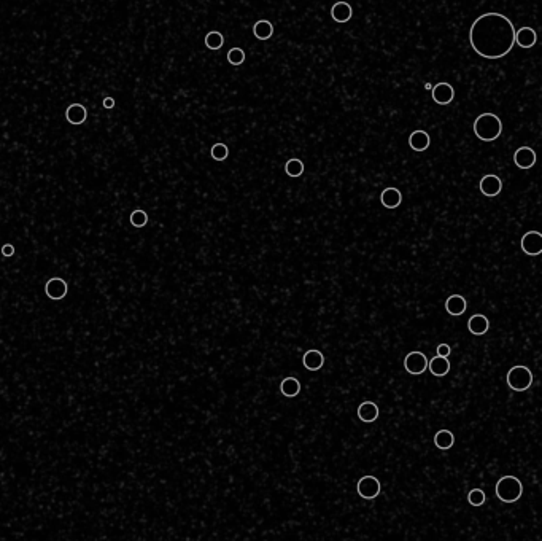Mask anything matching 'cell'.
I'll list each match as a JSON object with an SVG mask.
<instances>
[{
	"label": "cell",
	"mask_w": 542,
	"mask_h": 541,
	"mask_svg": "<svg viewBox=\"0 0 542 541\" xmlns=\"http://www.w3.org/2000/svg\"><path fill=\"white\" fill-rule=\"evenodd\" d=\"M469 41L474 51L482 58L501 59L515 45V27L501 13H483L470 26Z\"/></svg>",
	"instance_id": "cell-1"
},
{
	"label": "cell",
	"mask_w": 542,
	"mask_h": 541,
	"mask_svg": "<svg viewBox=\"0 0 542 541\" xmlns=\"http://www.w3.org/2000/svg\"><path fill=\"white\" fill-rule=\"evenodd\" d=\"M474 134L482 142H495L503 132V121L495 113H482L474 121Z\"/></svg>",
	"instance_id": "cell-2"
},
{
	"label": "cell",
	"mask_w": 542,
	"mask_h": 541,
	"mask_svg": "<svg viewBox=\"0 0 542 541\" xmlns=\"http://www.w3.org/2000/svg\"><path fill=\"white\" fill-rule=\"evenodd\" d=\"M523 494V484L515 476H503L496 482V497L504 503L517 502Z\"/></svg>",
	"instance_id": "cell-3"
},
{
	"label": "cell",
	"mask_w": 542,
	"mask_h": 541,
	"mask_svg": "<svg viewBox=\"0 0 542 541\" xmlns=\"http://www.w3.org/2000/svg\"><path fill=\"white\" fill-rule=\"evenodd\" d=\"M506 381H507V386L512 390L525 391V390L530 388L531 384H533V373L526 366L518 365V366H513V368L509 369Z\"/></svg>",
	"instance_id": "cell-4"
},
{
	"label": "cell",
	"mask_w": 542,
	"mask_h": 541,
	"mask_svg": "<svg viewBox=\"0 0 542 541\" xmlns=\"http://www.w3.org/2000/svg\"><path fill=\"white\" fill-rule=\"evenodd\" d=\"M380 489L382 484L375 476H362L358 481V486H356L358 495L364 498V500H374V498H377L380 495Z\"/></svg>",
	"instance_id": "cell-5"
},
{
	"label": "cell",
	"mask_w": 542,
	"mask_h": 541,
	"mask_svg": "<svg viewBox=\"0 0 542 541\" xmlns=\"http://www.w3.org/2000/svg\"><path fill=\"white\" fill-rule=\"evenodd\" d=\"M404 368L409 374H413V376L423 374L428 369L426 355L423 352H418V350L407 353L405 355V358H404Z\"/></svg>",
	"instance_id": "cell-6"
},
{
	"label": "cell",
	"mask_w": 542,
	"mask_h": 541,
	"mask_svg": "<svg viewBox=\"0 0 542 541\" xmlns=\"http://www.w3.org/2000/svg\"><path fill=\"white\" fill-rule=\"evenodd\" d=\"M522 250L530 256H538L542 253V234L539 231H528L520 240Z\"/></svg>",
	"instance_id": "cell-7"
},
{
	"label": "cell",
	"mask_w": 542,
	"mask_h": 541,
	"mask_svg": "<svg viewBox=\"0 0 542 541\" xmlns=\"http://www.w3.org/2000/svg\"><path fill=\"white\" fill-rule=\"evenodd\" d=\"M479 190L483 196L487 197H495L503 191V180L495 174L483 175L479 182Z\"/></svg>",
	"instance_id": "cell-8"
},
{
	"label": "cell",
	"mask_w": 542,
	"mask_h": 541,
	"mask_svg": "<svg viewBox=\"0 0 542 541\" xmlns=\"http://www.w3.org/2000/svg\"><path fill=\"white\" fill-rule=\"evenodd\" d=\"M67 291H69L67 282L61 279V277H53V279H49L45 285V293L49 300H53V301L64 300V298L67 296Z\"/></svg>",
	"instance_id": "cell-9"
},
{
	"label": "cell",
	"mask_w": 542,
	"mask_h": 541,
	"mask_svg": "<svg viewBox=\"0 0 542 541\" xmlns=\"http://www.w3.org/2000/svg\"><path fill=\"white\" fill-rule=\"evenodd\" d=\"M431 94H433V101L436 104L448 105V104H452L455 99V89L450 83L442 81V83H437L436 86H433Z\"/></svg>",
	"instance_id": "cell-10"
},
{
	"label": "cell",
	"mask_w": 542,
	"mask_h": 541,
	"mask_svg": "<svg viewBox=\"0 0 542 541\" xmlns=\"http://www.w3.org/2000/svg\"><path fill=\"white\" fill-rule=\"evenodd\" d=\"M513 162L518 169H531L536 164V153L530 147H520L518 150L513 153Z\"/></svg>",
	"instance_id": "cell-11"
},
{
	"label": "cell",
	"mask_w": 542,
	"mask_h": 541,
	"mask_svg": "<svg viewBox=\"0 0 542 541\" xmlns=\"http://www.w3.org/2000/svg\"><path fill=\"white\" fill-rule=\"evenodd\" d=\"M353 16V8L352 5L348 2H344V0H340V2H336L332 5L331 8V18L336 21V23H348V21L352 19Z\"/></svg>",
	"instance_id": "cell-12"
},
{
	"label": "cell",
	"mask_w": 542,
	"mask_h": 541,
	"mask_svg": "<svg viewBox=\"0 0 542 541\" xmlns=\"http://www.w3.org/2000/svg\"><path fill=\"white\" fill-rule=\"evenodd\" d=\"M380 202L385 209H397L402 204V193L395 187L385 188L380 194Z\"/></svg>",
	"instance_id": "cell-13"
},
{
	"label": "cell",
	"mask_w": 542,
	"mask_h": 541,
	"mask_svg": "<svg viewBox=\"0 0 542 541\" xmlns=\"http://www.w3.org/2000/svg\"><path fill=\"white\" fill-rule=\"evenodd\" d=\"M409 145H410V148H412L413 152H420V153H422V152L428 150V148H430V145H431L430 134H428L426 131H422V129L413 131L410 134V137H409Z\"/></svg>",
	"instance_id": "cell-14"
},
{
	"label": "cell",
	"mask_w": 542,
	"mask_h": 541,
	"mask_svg": "<svg viewBox=\"0 0 542 541\" xmlns=\"http://www.w3.org/2000/svg\"><path fill=\"white\" fill-rule=\"evenodd\" d=\"M88 118V110L86 107L81 104H70L66 110V119L70 124H83Z\"/></svg>",
	"instance_id": "cell-15"
},
{
	"label": "cell",
	"mask_w": 542,
	"mask_h": 541,
	"mask_svg": "<svg viewBox=\"0 0 542 541\" xmlns=\"http://www.w3.org/2000/svg\"><path fill=\"white\" fill-rule=\"evenodd\" d=\"M466 308H468V301L465 296L461 295H452L447 298L445 301V309L450 315L453 317H460L466 312Z\"/></svg>",
	"instance_id": "cell-16"
},
{
	"label": "cell",
	"mask_w": 542,
	"mask_h": 541,
	"mask_svg": "<svg viewBox=\"0 0 542 541\" xmlns=\"http://www.w3.org/2000/svg\"><path fill=\"white\" fill-rule=\"evenodd\" d=\"M302 365L309 369V371H320L325 365V355L317 350V348H312V350H307L302 357Z\"/></svg>",
	"instance_id": "cell-17"
},
{
	"label": "cell",
	"mask_w": 542,
	"mask_h": 541,
	"mask_svg": "<svg viewBox=\"0 0 542 541\" xmlns=\"http://www.w3.org/2000/svg\"><path fill=\"white\" fill-rule=\"evenodd\" d=\"M490 328V320L483 314H474L468 320V330L474 336H483Z\"/></svg>",
	"instance_id": "cell-18"
},
{
	"label": "cell",
	"mask_w": 542,
	"mask_h": 541,
	"mask_svg": "<svg viewBox=\"0 0 542 541\" xmlns=\"http://www.w3.org/2000/svg\"><path fill=\"white\" fill-rule=\"evenodd\" d=\"M536 31L531 29V27H520L518 31H515V43L520 48H533L536 45Z\"/></svg>",
	"instance_id": "cell-19"
},
{
	"label": "cell",
	"mask_w": 542,
	"mask_h": 541,
	"mask_svg": "<svg viewBox=\"0 0 542 541\" xmlns=\"http://www.w3.org/2000/svg\"><path fill=\"white\" fill-rule=\"evenodd\" d=\"M379 417V406L374 401H362L358 406V419L366 424H372Z\"/></svg>",
	"instance_id": "cell-20"
},
{
	"label": "cell",
	"mask_w": 542,
	"mask_h": 541,
	"mask_svg": "<svg viewBox=\"0 0 542 541\" xmlns=\"http://www.w3.org/2000/svg\"><path fill=\"white\" fill-rule=\"evenodd\" d=\"M428 368H430V371L433 376L436 377H444L448 374V371H450V361H448L447 357H440V355H437V357L431 358L430 361H428Z\"/></svg>",
	"instance_id": "cell-21"
},
{
	"label": "cell",
	"mask_w": 542,
	"mask_h": 541,
	"mask_svg": "<svg viewBox=\"0 0 542 541\" xmlns=\"http://www.w3.org/2000/svg\"><path fill=\"white\" fill-rule=\"evenodd\" d=\"M280 391H282V395H285L287 398H294L299 395V391H301V382L293 376L285 377L280 384Z\"/></svg>",
	"instance_id": "cell-22"
},
{
	"label": "cell",
	"mask_w": 542,
	"mask_h": 541,
	"mask_svg": "<svg viewBox=\"0 0 542 541\" xmlns=\"http://www.w3.org/2000/svg\"><path fill=\"white\" fill-rule=\"evenodd\" d=\"M253 34L258 40H269L274 35V24L267 19H261L253 26Z\"/></svg>",
	"instance_id": "cell-23"
},
{
	"label": "cell",
	"mask_w": 542,
	"mask_h": 541,
	"mask_svg": "<svg viewBox=\"0 0 542 541\" xmlns=\"http://www.w3.org/2000/svg\"><path fill=\"white\" fill-rule=\"evenodd\" d=\"M434 444L440 451H448L455 444V436L450 430H439L434 436Z\"/></svg>",
	"instance_id": "cell-24"
},
{
	"label": "cell",
	"mask_w": 542,
	"mask_h": 541,
	"mask_svg": "<svg viewBox=\"0 0 542 541\" xmlns=\"http://www.w3.org/2000/svg\"><path fill=\"white\" fill-rule=\"evenodd\" d=\"M223 45H224V37L221 32L212 31L205 35V46L212 49V51H217V49H219Z\"/></svg>",
	"instance_id": "cell-25"
},
{
	"label": "cell",
	"mask_w": 542,
	"mask_h": 541,
	"mask_svg": "<svg viewBox=\"0 0 542 541\" xmlns=\"http://www.w3.org/2000/svg\"><path fill=\"white\" fill-rule=\"evenodd\" d=\"M285 172H287V175L293 177V179H296V177H301L304 174V162L301 159H297V158L288 159L287 164H285Z\"/></svg>",
	"instance_id": "cell-26"
},
{
	"label": "cell",
	"mask_w": 542,
	"mask_h": 541,
	"mask_svg": "<svg viewBox=\"0 0 542 541\" xmlns=\"http://www.w3.org/2000/svg\"><path fill=\"white\" fill-rule=\"evenodd\" d=\"M227 62L231 64V66H242V64L245 62V51L242 48H231L229 51H227Z\"/></svg>",
	"instance_id": "cell-27"
},
{
	"label": "cell",
	"mask_w": 542,
	"mask_h": 541,
	"mask_svg": "<svg viewBox=\"0 0 542 541\" xmlns=\"http://www.w3.org/2000/svg\"><path fill=\"white\" fill-rule=\"evenodd\" d=\"M131 225L134 226V228H144V226H146V223H148V215H146V212L145 210H142V209H137V210H134L132 213H131Z\"/></svg>",
	"instance_id": "cell-28"
},
{
	"label": "cell",
	"mask_w": 542,
	"mask_h": 541,
	"mask_svg": "<svg viewBox=\"0 0 542 541\" xmlns=\"http://www.w3.org/2000/svg\"><path fill=\"white\" fill-rule=\"evenodd\" d=\"M210 156L215 161H224L227 156H229V148L224 144H215L210 150Z\"/></svg>",
	"instance_id": "cell-29"
},
{
	"label": "cell",
	"mask_w": 542,
	"mask_h": 541,
	"mask_svg": "<svg viewBox=\"0 0 542 541\" xmlns=\"http://www.w3.org/2000/svg\"><path fill=\"white\" fill-rule=\"evenodd\" d=\"M485 500H487V497H485V492L482 489H472L468 494V502H469V504H472V506H482Z\"/></svg>",
	"instance_id": "cell-30"
},
{
	"label": "cell",
	"mask_w": 542,
	"mask_h": 541,
	"mask_svg": "<svg viewBox=\"0 0 542 541\" xmlns=\"http://www.w3.org/2000/svg\"><path fill=\"white\" fill-rule=\"evenodd\" d=\"M436 352H437V355H440V357H448L450 352H452V348L448 344H439L437 348H436Z\"/></svg>",
	"instance_id": "cell-31"
},
{
	"label": "cell",
	"mask_w": 542,
	"mask_h": 541,
	"mask_svg": "<svg viewBox=\"0 0 542 541\" xmlns=\"http://www.w3.org/2000/svg\"><path fill=\"white\" fill-rule=\"evenodd\" d=\"M2 255L5 256V258H10V256H13L15 255V245H11V244L2 245Z\"/></svg>",
	"instance_id": "cell-32"
},
{
	"label": "cell",
	"mask_w": 542,
	"mask_h": 541,
	"mask_svg": "<svg viewBox=\"0 0 542 541\" xmlns=\"http://www.w3.org/2000/svg\"><path fill=\"white\" fill-rule=\"evenodd\" d=\"M113 107H115V99H113V97H105L104 99V109H113Z\"/></svg>",
	"instance_id": "cell-33"
}]
</instances>
